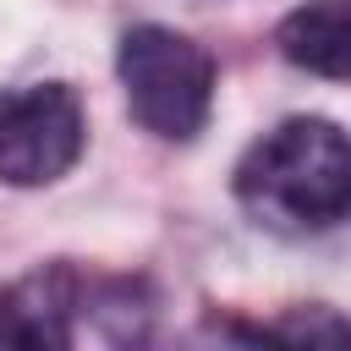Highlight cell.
Masks as SVG:
<instances>
[{"instance_id": "cell-2", "label": "cell", "mask_w": 351, "mask_h": 351, "mask_svg": "<svg viewBox=\"0 0 351 351\" xmlns=\"http://www.w3.org/2000/svg\"><path fill=\"white\" fill-rule=\"evenodd\" d=\"M115 71H121L126 104L143 132H154L165 143H186L203 132L208 104H214V60L203 44H192L176 27L143 22V27L121 33Z\"/></svg>"}, {"instance_id": "cell-3", "label": "cell", "mask_w": 351, "mask_h": 351, "mask_svg": "<svg viewBox=\"0 0 351 351\" xmlns=\"http://www.w3.org/2000/svg\"><path fill=\"white\" fill-rule=\"evenodd\" d=\"M82 154V104L66 82L0 93V181L44 186Z\"/></svg>"}, {"instance_id": "cell-4", "label": "cell", "mask_w": 351, "mask_h": 351, "mask_svg": "<svg viewBox=\"0 0 351 351\" xmlns=\"http://www.w3.org/2000/svg\"><path fill=\"white\" fill-rule=\"evenodd\" d=\"M88 285L77 269L66 263H49L27 280H16L5 296H0V335L16 340V346H66L77 335V318L88 307Z\"/></svg>"}, {"instance_id": "cell-5", "label": "cell", "mask_w": 351, "mask_h": 351, "mask_svg": "<svg viewBox=\"0 0 351 351\" xmlns=\"http://www.w3.org/2000/svg\"><path fill=\"white\" fill-rule=\"evenodd\" d=\"M274 44L291 66L329 77V82H351V0H307L291 16H280Z\"/></svg>"}, {"instance_id": "cell-1", "label": "cell", "mask_w": 351, "mask_h": 351, "mask_svg": "<svg viewBox=\"0 0 351 351\" xmlns=\"http://www.w3.org/2000/svg\"><path fill=\"white\" fill-rule=\"evenodd\" d=\"M236 203L285 236L329 230L351 214V137L324 115H291L236 165Z\"/></svg>"}]
</instances>
